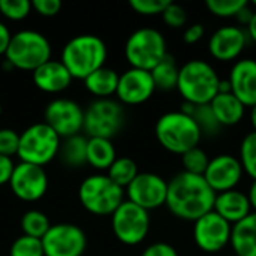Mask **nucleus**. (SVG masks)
Returning a JSON list of instances; mask_svg holds the SVG:
<instances>
[{
	"instance_id": "1",
	"label": "nucleus",
	"mask_w": 256,
	"mask_h": 256,
	"mask_svg": "<svg viewBox=\"0 0 256 256\" xmlns=\"http://www.w3.org/2000/svg\"><path fill=\"white\" fill-rule=\"evenodd\" d=\"M216 192L207 184L202 176L178 172L168 182L165 206L177 219L196 222L213 212Z\"/></svg>"
},
{
	"instance_id": "2",
	"label": "nucleus",
	"mask_w": 256,
	"mask_h": 256,
	"mask_svg": "<svg viewBox=\"0 0 256 256\" xmlns=\"http://www.w3.org/2000/svg\"><path fill=\"white\" fill-rule=\"evenodd\" d=\"M220 78L216 69L206 60L192 58L178 70L177 90L184 102L207 105L219 93Z\"/></svg>"
},
{
	"instance_id": "3",
	"label": "nucleus",
	"mask_w": 256,
	"mask_h": 256,
	"mask_svg": "<svg viewBox=\"0 0 256 256\" xmlns=\"http://www.w3.org/2000/svg\"><path fill=\"white\" fill-rule=\"evenodd\" d=\"M108 48L96 34H78L62 51V63L72 78L86 80L90 74L105 66Z\"/></svg>"
},
{
	"instance_id": "4",
	"label": "nucleus",
	"mask_w": 256,
	"mask_h": 256,
	"mask_svg": "<svg viewBox=\"0 0 256 256\" xmlns=\"http://www.w3.org/2000/svg\"><path fill=\"white\" fill-rule=\"evenodd\" d=\"M154 135L158 142L166 152L178 156L198 147L202 138V134L194 118L182 111L162 114L156 122Z\"/></svg>"
},
{
	"instance_id": "5",
	"label": "nucleus",
	"mask_w": 256,
	"mask_h": 256,
	"mask_svg": "<svg viewBox=\"0 0 256 256\" xmlns=\"http://www.w3.org/2000/svg\"><path fill=\"white\" fill-rule=\"evenodd\" d=\"M4 58L10 68L34 72L51 60V44L36 30H20L12 34Z\"/></svg>"
},
{
	"instance_id": "6",
	"label": "nucleus",
	"mask_w": 256,
	"mask_h": 256,
	"mask_svg": "<svg viewBox=\"0 0 256 256\" xmlns=\"http://www.w3.org/2000/svg\"><path fill=\"white\" fill-rule=\"evenodd\" d=\"M81 206L92 214L111 216L124 201V189L106 174H93L82 180L78 189Z\"/></svg>"
},
{
	"instance_id": "7",
	"label": "nucleus",
	"mask_w": 256,
	"mask_h": 256,
	"mask_svg": "<svg viewBox=\"0 0 256 256\" xmlns=\"http://www.w3.org/2000/svg\"><path fill=\"white\" fill-rule=\"evenodd\" d=\"M168 56L164 34L152 27H142L130 33L124 45V57L130 68L152 70Z\"/></svg>"
},
{
	"instance_id": "8",
	"label": "nucleus",
	"mask_w": 256,
	"mask_h": 256,
	"mask_svg": "<svg viewBox=\"0 0 256 256\" xmlns=\"http://www.w3.org/2000/svg\"><path fill=\"white\" fill-rule=\"evenodd\" d=\"M60 144V136L48 124L34 123L20 135L16 156L24 164L45 166L58 156Z\"/></svg>"
},
{
	"instance_id": "9",
	"label": "nucleus",
	"mask_w": 256,
	"mask_h": 256,
	"mask_svg": "<svg viewBox=\"0 0 256 256\" xmlns=\"http://www.w3.org/2000/svg\"><path fill=\"white\" fill-rule=\"evenodd\" d=\"M124 123V112L118 102L112 99H96L84 111V128L87 138L116 136Z\"/></svg>"
},
{
	"instance_id": "10",
	"label": "nucleus",
	"mask_w": 256,
	"mask_h": 256,
	"mask_svg": "<svg viewBox=\"0 0 256 256\" xmlns=\"http://www.w3.org/2000/svg\"><path fill=\"white\" fill-rule=\"evenodd\" d=\"M111 228L120 243L126 246L141 244L150 231L148 212L126 200L111 214Z\"/></svg>"
},
{
	"instance_id": "11",
	"label": "nucleus",
	"mask_w": 256,
	"mask_h": 256,
	"mask_svg": "<svg viewBox=\"0 0 256 256\" xmlns=\"http://www.w3.org/2000/svg\"><path fill=\"white\" fill-rule=\"evenodd\" d=\"M44 123L48 124L60 140L80 135L84 128V110L72 99H52L45 106Z\"/></svg>"
},
{
	"instance_id": "12",
	"label": "nucleus",
	"mask_w": 256,
	"mask_h": 256,
	"mask_svg": "<svg viewBox=\"0 0 256 256\" xmlns=\"http://www.w3.org/2000/svg\"><path fill=\"white\" fill-rule=\"evenodd\" d=\"M45 256H82L87 248V236L78 225H51L42 238Z\"/></svg>"
},
{
	"instance_id": "13",
	"label": "nucleus",
	"mask_w": 256,
	"mask_h": 256,
	"mask_svg": "<svg viewBox=\"0 0 256 256\" xmlns=\"http://www.w3.org/2000/svg\"><path fill=\"white\" fill-rule=\"evenodd\" d=\"M232 225L210 212L194 222V242L206 254H218L231 244Z\"/></svg>"
},
{
	"instance_id": "14",
	"label": "nucleus",
	"mask_w": 256,
	"mask_h": 256,
	"mask_svg": "<svg viewBox=\"0 0 256 256\" xmlns=\"http://www.w3.org/2000/svg\"><path fill=\"white\" fill-rule=\"evenodd\" d=\"M166 192L168 182L154 172H140L126 188L128 201L144 208L146 212L165 206Z\"/></svg>"
},
{
	"instance_id": "15",
	"label": "nucleus",
	"mask_w": 256,
	"mask_h": 256,
	"mask_svg": "<svg viewBox=\"0 0 256 256\" xmlns=\"http://www.w3.org/2000/svg\"><path fill=\"white\" fill-rule=\"evenodd\" d=\"M9 186L18 200L26 202H34L46 194L48 176L44 166L20 162L14 168Z\"/></svg>"
},
{
	"instance_id": "16",
	"label": "nucleus",
	"mask_w": 256,
	"mask_h": 256,
	"mask_svg": "<svg viewBox=\"0 0 256 256\" xmlns=\"http://www.w3.org/2000/svg\"><path fill=\"white\" fill-rule=\"evenodd\" d=\"M243 174L244 171L238 158L225 153L210 159V164L202 177L216 194H222L237 189Z\"/></svg>"
},
{
	"instance_id": "17",
	"label": "nucleus",
	"mask_w": 256,
	"mask_h": 256,
	"mask_svg": "<svg viewBox=\"0 0 256 256\" xmlns=\"http://www.w3.org/2000/svg\"><path fill=\"white\" fill-rule=\"evenodd\" d=\"M154 92L156 87L148 70L129 68L118 78L116 96L124 105H141L147 102Z\"/></svg>"
},
{
	"instance_id": "18",
	"label": "nucleus",
	"mask_w": 256,
	"mask_h": 256,
	"mask_svg": "<svg viewBox=\"0 0 256 256\" xmlns=\"http://www.w3.org/2000/svg\"><path fill=\"white\" fill-rule=\"evenodd\" d=\"M248 44V33L238 26L218 28L208 40V52L219 62H232L240 57Z\"/></svg>"
},
{
	"instance_id": "19",
	"label": "nucleus",
	"mask_w": 256,
	"mask_h": 256,
	"mask_svg": "<svg viewBox=\"0 0 256 256\" xmlns=\"http://www.w3.org/2000/svg\"><path fill=\"white\" fill-rule=\"evenodd\" d=\"M231 93L246 106L256 105V60L240 58L231 68L228 76Z\"/></svg>"
},
{
	"instance_id": "20",
	"label": "nucleus",
	"mask_w": 256,
	"mask_h": 256,
	"mask_svg": "<svg viewBox=\"0 0 256 256\" xmlns=\"http://www.w3.org/2000/svg\"><path fill=\"white\" fill-rule=\"evenodd\" d=\"M213 212L234 226L243 219H246L252 213V208L248 194L238 189H232L222 194H216Z\"/></svg>"
},
{
	"instance_id": "21",
	"label": "nucleus",
	"mask_w": 256,
	"mask_h": 256,
	"mask_svg": "<svg viewBox=\"0 0 256 256\" xmlns=\"http://www.w3.org/2000/svg\"><path fill=\"white\" fill-rule=\"evenodd\" d=\"M72 80L74 78L70 76L69 70L60 60H48L33 72L34 86L39 90L51 94L66 90L70 86Z\"/></svg>"
},
{
	"instance_id": "22",
	"label": "nucleus",
	"mask_w": 256,
	"mask_h": 256,
	"mask_svg": "<svg viewBox=\"0 0 256 256\" xmlns=\"http://www.w3.org/2000/svg\"><path fill=\"white\" fill-rule=\"evenodd\" d=\"M210 108L222 128L238 124L246 114V106L231 92L218 93L216 98L210 102Z\"/></svg>"
},
{
	"instance_id": "23",
	"label": "nucleus",
	"mask_w": 256,
	"mask_h": 256,
	"mask_svg": "<svg viewBox=\"0 0 256 256\" xmlns=\"http://www.w3.org/2000/svg\"><path fill=\"white\" fill-rule=\"evenodd\" d=\"M231 246L238 256H256V213L232 226Z\"/></svg>"
},
{
	"instance_id": "24",
	"label": "nucleus",
	"mask_w": 256,
	"mask_h": 256,
	"mask_svg": "<svg viewBox=\"0 0 256 256\" xmlns=\"http://www.w3.org/2000/svg\"><path fill=\"white\" fill-rule=\"evenodd\" d=\"M118 78L120 75L114 69L104 66L94 70L93 74H90L84 80V86L98 99H108L111 94H116Z\"/></svg>"
},
{
	"instance_id": "25",
	"label": "nucleus",
	"mask_w": 256,
	"mask_h": 256,
	"mask_svg": "<svg viewBox=\"0 0 256 256\" xmlns=\"http://www.w3.org/2000/svg\"><path fill=\"white\" fill-rule=\"evenodd\" d=\"M117 159L116 148L111 140L87 138V164L98 171H108Z\"/></svg>"
},
{
	"instance_id": "26",
	"label": "nucleus",
	"mask_w": 256,
	"mask_h": 256,
	"mask_svg": "<svg viewBox=\"0 0 256 256\" xmlns=\"http://www.w3.org/2000/svg\"><path fill=\"white\" fill-rule=\"evenodd\" d=\"M58 156L69 168H80L87 164V136L74 135L64 138L60 144Z\"/></svg>"
},
{
	"instance_id": "27",
	"label": "nucleus",
	"mask_w": 256,
	"mask_h": 256,
	"mask_svg": "<svg viewBox=\"0 0 256 256\" xmlns=\"http://www.w3.org/2000/svg\"><path fill=\"white\" fill-rule=\"evenodd\" d=\"M178 70H180V68L177 66L176 58L168 54L159 64H156L150 70L156 90L170 92V90L177 88Z\"/></svg>"
},
{
	"instance_id": "28",
	"label": "nucleus",
	"mask_w": 256,
	"mask_h": 256,
	"mask_svg": "<svg viewBox=\"0 0 256 256\" xmlns=\"http://www.w3.org/2000/svg\"><path fill=\"white\" fill-rule=\"evenodd\" d=\"M138 165L134 159L128 158V156H120L117 158L112 165L108 168V177L122 189H126L134 178L138 176Z\"/></svg>"
},
{
	"instance_id": "29",
	"label": "nucleus",
	"mask_w": 256,
	"mask_h": 256,
	"mask_svg": "<svg viewBox=\"0 0 256 256\" xmlns=\"http://www.w3.org/2000/svg\"><path fill=\"white\" fill-rule=\"evenodd\" d=\"M50 228H51V224H50L48 216L39 210H28L21 218L22 236L42 240Z\"/></svg>"
},
{
	"instance_id": "30",
	"label": "nucleus",
	"mask_w": 256,
	"mask_h": 256,
	"mask_svg": "<svg viewBox=\"0 0 256 256\" xmlns=\"http://www.w3.org/2000/svg\"><path fill=\"white\" fill-rule=\"evenodd\" d=\"M238 160L243 166V171L256 182V132L248 134L240 144Z\"/></svg>"
},
{
	"instance_id": "31",
	"label": "nucleus",
	"mask_w": 256,
	"mask_h": 256,
	"mask_svg": "<svg viewBox=\"0 0 256 256\" xmlns=\"http://www.w3.org/2000/svg\"><path fill=\"white\" fill-rule=\"evenodd\" d=\"M190 117L194 118V122L196 123V126L200 128L202 135H216L220 130V124L216 120L210 104L207 105H195L194 111L190 112Z\"/></svg>"
},
{
	"instance_id": "32",
	"label": "nucleus",
	"mask_w": 256,
	"mask_h": 256,
	"mask_svg": "<svg viewBox=\"0 0 256 256\" xmlns=\"http://www.w3.org/2000/svg\"><path fill=\"white\" fill-rule=\"evenodd\" d=\"M210 164L208 154L198 146L195 148H190L184 154H182V165L183 171L195 176H204L207 166Z\"/></svg>"
},
{
	"instance_id": "33",
	"label": "nucleus",
	"mask_w": 256,
	"mask_h": 256,
	"mask_svg": "<svg viewBox=\"0 0 256 256\" xmlns=\"http://www.w3.org/2000/svg\"><path fill=\"white\" fill-rule=\"evenodd\" d=\"M248 4L246 0H207L206 8L219 18H236L237 14Z\"/></svg>"
},
{
	"instance_id": "34",
	"label": "nucleus",
	"mask_w": 256,
	"mask_h": 256,
	"mask_svg": "<svg viewBox=\"0 0 256 256\" xmlns=\"http://www.w3.org/2000/svg\"><path fill=\"white\" fill-rule=\"evenodd\" d=\"M9 256H45L44 248H42V240L21 236L12 243Z\"/></svg>"
},
{
	"instance_id": "35",
	"label": "nucleus",
	"mask_w": 256,
	"mask_h": 256,
	"mask_svg": "<svg viewBox=\"0 0 256 256\" xmlns=\"http://www.w3.org/2000/svg\"><path fill=\"white\" fill-rule=\"evenodd\" d=\"M32 12L28 0H0V14L10 21H21Z\"/></svg>"
},
{
	"instance_id": "36",
	"label": "nucleus",
	"mask_w": 256,
	"mask_h": 256,
	"mask_svg": "<svg viewBox=\"0 0 256 256\" xmlns=\"http://www.w3.org/2000/svg\"><path fill=\"white\" fill-rule=\"evenodd\" d=\"M170 4V0H130L129 6L140 15L154 16L162 15L165 8Z\"/></svg>"
},
{
	"instance_id": "37",
	"label": "nucleus",
	"mask_w": 256,
	"mask_h": 256,
	"mask_svg": "<svg viewBox=\"0 0 256 256\" xmlns=\"http://www.w3.org/2000/svg\"><path fill=\"white\" fill-rule=\"evenodd\" d=\"M162 20L171 28H182L188 21V12L182 4L170 2V4L162 12Z\"/></svg>"
},
{
	"instance_id": "38",
	"label": "nucleus",
	"mask_w": 256,
	"mask_h": 256,
	"mask_svg": "<svg viewBox=\"0 0 256 256\" xmlns=\"http://www.w3.org/2000/svg\"><path fill=\"white\" fill-rule=\"evenodd\" d=\"M20 135L14 129L3 128L0 129V154L6 158H12L18 153Z\"/></svg>"
},
{
	"instance_id": "39",
	"label": "nucleus",
	"mask_w": 256,
	"mask_h": 256,
	"mask_svg": "<svg viewBox=\"0 0 256 256\" xmlns=\"http://www.w3.org/2000/svg\"><path fill=\"white\" fill-rule=\"evenodd\" d=\"M32 9H34L42 16H56L62 10V2L60 0H33Z\"/></svg>"
},
{
	"instance_id": "40",
	"label": "nucleus",
	"mask_w": 256,
	"mask_h": 256,
	"mask_svg": "<svg viewBox=\"0 0 256 256\" xmlns=\"http://www.w3.org/2000/svg\"><path fill=\"white\" fill-rule=\"evenodd\" d=\"M141 256H178V252L174 246L159 242L146 248Z\"/></svg>"
},
{
	"instance_id": "41",
	"label": "nucleus",
	"mask_w": 256,
	"mask_h": 256,
	"mask_svg": "<svg viewBox=\"0 0 256 256\" xmlns=\"http://www.w3.org/2000/svg\"><path fill=\"white\" fill-rule=\"evenodd\" d=\"M206 34V28L200 22H195V24H190L189 27H186L184 33H183V40L188 44V45H194L196 42H200Z\"/></svg>"
},
{
	"instance_id": "42",
	"label": "nucleus",
	"mask_w": 256,
	"mask_h": 256,
	"mask_svg": "<svg viewBox=\"0 0 256 256\" xmlns=\"http://www.w3.org/2000/svg\"><path fill=\"white\" fill-rule=\"evenodd\" d=\"M14 168H15V164H14L12 158H6V156L0 154V186L9 184Z\"/></svg>"
},
{
	"instance_id": "43",
	"label": "nucleus",
	"mask_w": 256,
	"mask_h": 256,
	"mask_svg": "<svg viewBox=\"0 0 256 256\" xmlns=\"http://www.w3.org/2000/svg\"><path fill=\"white\" fill-rule=\"evenodd\" d=\"M10 39H12V33L9 32L8 26L0 21V56L6 54L8 46L10 44Z\"/></svg>"
},
{
	"instance_id": "44",
	"label": "nucleus",
	"mask_w": 256,
	"mask_h": 256,
	"mask_svg": "<svg viewBox=\"0 0 256 256\" xmlns=\"http://www.w3.org/2000/svg\"><path fill=\"white\" fill-rule=\"evenodd\" d=\"M254 14H255V9H252L250 8V4L248 3L238 14H237V16H236V20L240 22V24H243V26H246L248 27V24L250 22V20H252V16H254Z\"/></svg>"
},
{
	"instance_id": "45",
	"label": "nucleus",
	"mask_w": 256,
	"mask_h": 256,
	"mask_svg": "<svg viewBox=\"0 0 256 256\" xmlns=\"http://www.w3.org/2000/svg\"><path fill=\"white\" fill-rule=\"evenodd\" d=\"M246 33H248V38H250L256 44V9L254 16H252V20H250V22L246 27Z\"/></svg>"
},
{
	"instance_id": "46",
	"label": "nucleus",
	"mask_w": 256,
	"mask_h": 256,
	"mask_svg": "<svg viewBox=\"0 0 256 256\" xmlns=\"http://www.w3.org/2000/svg\"><path fill=\"white\" fill-rule=\"evenodd\" d=\"M248 198H249V202H250V208L252 212L256 213V182H254L249 188V192H248Z\"/></svg>"
},
{
	"instance_id": "47",
	"label": "nucleus",
	"mask_w": 256,
	"mask_h": 256,
	"mask_svg": "<svg viewBox=\"0 0 256 256\" xmlns=\"http://www.w3.org/2000/svg\"><path fill=\"white\" fill-rule=\"evenodd\" d=\"M250 123H252V128H254V132H256V105L250 108Z\"/></svg>"
},
{
	"instance_id": "48",
	"label": "nucleus",
	"mask_w": 256,
	"mask_h": 256,
	"mask_svg": "<svg viewBox=\"0 0 256 256\" xmlns=\"http://www.w3.org/2000/svg\"><path fill=\"white\" fill-rule=\"evenodd\" d=\"M2 111H3V108H2V104H0V116H2Z\"/></svg>"
},
{
	"instance_id": "49",
	"label": "nucleus",
	"mask_w": 256,
	"mask_h": 256,
	"mask_svg": "<svg viewBox=\"0 0 256 256\" xmlns=\"http://www.w3.org/2000/svg\"><path fill=\"white\" fill-rule=\"evenodd\" d=\"M254 6H255V9H256V0H254V3H252Z\"/></svg>"
},
{
	"instance_id": "50",
	"label": "nucleus",
	"mask_w": 256,
	"mask_h": 256,
	"mask_svg": "<svg viewBox=\"0 0 256 256\" xmlns=\"http://www.w3.org/2000/svg\"><path fill=\"white\" fill-rule=\"evenodd\" d=\"M230 256H238V255H236V254H234V255H230Z\"/></svg>"
}]
</instances>
